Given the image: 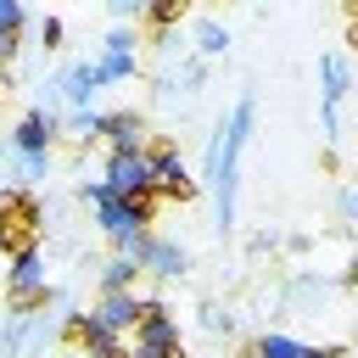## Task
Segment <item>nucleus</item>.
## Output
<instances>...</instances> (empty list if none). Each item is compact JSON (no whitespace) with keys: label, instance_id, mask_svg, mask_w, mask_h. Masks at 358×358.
Instances as JSON below:
<instances>
[{"label":"nucleus","instance_id":"obj_1","mask_svg":"<svg viewBox=\"0 0 358 358\" xmlns=\"http://www.w3.org/2000/svg\"><path fill=\"white\" fill-rule=\"evenodd\" d=\"M252 117H257V106H252V101H241V106L229 112V123L218 129V140H213V185H218V229H229V218H235V168H241V145H246V134H252Z\"/></svg>","mask_w":358,"mask_h":358},{"label":"nucleus","instance_id":"obj_2","mask_svg":"<svg viewBox=\"0 0 358 358\" xmlns=\"http://www.w3.org/2000/svg\"><path fill=\"white\" fill-rule=\"evenodd\" d=\"M129 358H185L179 347V324L168 319V308L157 296L140 302V319H134V352Z\"/></svg>","mask_w":358,"mask_h":358},{"label":"nucleus","instance_id":"obj_3","mask_svg":"<svg viewBox=\"0 0 358 358\" xmlns=\"http://www.w3.org/2000/svg\"><path fill=\"white\" fill-rule=\"evenodd\" d=\"M56 134H62V117H56L50 106H34V112H28L22 123H17V134H11V145H17V157H45Z\"/></svg>","mask_w":358,"mask_h":358},{"label":"nucleus","instance_id":"obj_4","mask_svg":"<svg viewBox=\"0 0 358 358\" xmlns=\"http://www.w3.org/2000/svg\"><path fill=\"white\" fill-rule=\"evenodd\" d=\"M112 196H134V190H151V162L140 151H112L106 162V179H101Z\"/></svg>","mask_w":358,"mask_h":358},{"label":"nucleus","instance_id":"obj_5","mask_svg":"<svg viewBox=\"0 0 358 358\" xmlns=\"http://www.w3.org/2000/svg\"><path fill=\"white\" fill-rule=\"evenodd\" d=\"M90 67H95V84L129 78V73H134V34H129V28H112V34H106V56L90 62Z\"/></svg>","mask_w":358,"mask_h":358},{"label":"nucleus","instance_id":"obj_6","mask_svg":"<svg viewBox=\"0 0 358 358\" xmlns=\"http://www.w3.org/2000/svg\"><path fill=\"white\" fill-rule=\"evenodd\" d=\"M95 134L112 140V151H140L145 123H140V112H95Z\"/></svg>","mask_w":358,"mask_h":358},{"label":"nucleus","instance_id":"obj_7","mask_svg":"<svg viewBox=\"0 0 358 358\" xmlns=\"http://www.w3.org/2000/svg\"><path fill=\"white\" fill-rule=\"evenodd\" d=\"M106 336H117V330H134V319H140V296L134 291H106V302L90 313Z\"/></svg>","mask_w":358,"mask_h":358},{"label":"nucleus","instance_id":"obj_8","mask_svg":"<svg viewBox=\"0 0 358 358\" xmlns=\"http://www.w3.org/2000/svg\"><path fill=\"white\" fill-rule=\"evenodd\" d=\"M185 246H173V241H151V252L140 257V274H162V280H173V274H185Z\"/></svg>","mask_w":358,"mask_h":358},{"label":"nucleus","instance_id":"obj_9","mask_svg":"<svg viewBox=\"0 0 358 358\" xmlns=\"http://www.w3.org/2000/svg\"><path fill=\"white\" fill-rule=\"evenodd\" d=\"M0 224H17V229H39V201L28 190H0Z\"/></svg>","mask_w":358,"mask_h":358},{"label":"nucleus","instance_id":"obj_10","mask_svg":"<svg viewBox=\"0 0 358 358\" xmlns=\"http://www.w3.org/2000/svg\"><path fill=\"white\" fill-rule=\"evenodd\" d=\"M56 95H62V101H73V106H84V101L95 95V67H90V62L67 67V73L56 78Z\"/></svg>","mask_w":358,"mask_h":358},{"label":"nucleus","instance_id":"obj_11","mask_svg":"<svg viewBox=\"0 0 358 358\" xmlns=\"http://www.w3.org/2000/svg\"><path fill=\"white\" fill-rule=\"evenodd\" d=\"M324 112H341V95H347V84H352V73H347V62L341 56H324Z\"/></svg>","mask_w":358,"mask_h":358},{"label":"nucleus","instance_id":"obj_12","mask_svg":"<svg viewBox=\"0 0 358 358\" xmlns=\"http://www.w3.org/2000/svg\"><path fill=\"white\" fill-rule=\"evenodd\" d=\"M90 336H95V319H90V313H67V319H62V347H67V352L84 358Z\"/></svg>","mask_w":358,"mask_h":358},{"label":"nucleus","instance_id":"obj_13","mask_svg":"<svg viewBox=\"0 0 358 358\" xmlns=\"http://www.w3.org/2000/svg\"><path fill=\"white\" fill-rule=\"evenodd\" d=\"M296 352H302V341L285 336V330H274V336H263V341L252 347V358H296Z\"/></svg>","mask_w":358,"mask_h":358},{"label":"nucleus","instance_id":"obj_14","mask_svg":"<svg viewBox=\"0 0 358 358\" xmlns=\"http://www.w3.org/2000/svg\"><path fill=\"white\" fill-rule=\"evenodd\" d=\"M34 241H39V229H17V224H0V252H6V257H22V252H34Z\"/></svg>","mask_w":358,"mask_h":358},{"label":"nucleus","instance_id":"obj_15","mask_svg":"<svg viewBox=\"0 0 358 358\" xmlns=\"http://www.w3.org/2000/svg\"><path fill=\"white\" fill-rule=\"evenodd\" d=\"M17 268H11V285H45V268H39V252H22V257H11Z\"/></svg>","mask_w":358,"mask_h":358},{"label":"nucleus","instance_id":"obj_16","mask_svg":"<svg viewBox=\"0 0 358 358\" xmlns=\"http://www.w3.org/2000/svg\"><path fill=\"white\" fill-rule=\"evenodd\" d=\"M134 274H140V268H134L129 257H112V263L101 268V280H106V291H129V285H134Z\"/></svg>","mask_w":358,"mask_h":358},{"label":"nucleus","instance_id":"obj_17","mask_svg":"<svg viewBox=\"0 0 358 358\" xmlns=\"http://www.w3.org/2000/svg\"><path fill=\"white\" fill-rule=\"evenodd\" d=\"M145 17H151V28H173L185 17V0H157V6H145Z\"/></svg>","mask_w":358,"mask_h":358},{"label":"nucleus","instance_id":"obj_18","mask_svg":"<svg viewBox=\"0 0 358 358\" xmlns=\"http://www.w3.org/2000/svg\"><path fill=\"white\" fill-rule=\"evenodd\" d=\"M196 45H201V50H207V56H218V50H224V45H229V34H224V28H218V22H196Z\"/></svg>","mask_w":358,"mask_h":358},{"label":"nucleus","instance_id":"obj_19","mask_svg":"<svg viewBox=\"0 0 358 358\" xmlns=\"http://www.w3.org/2000/svg\"><path fill=\"white\" fill-rule=\"evenodd\" d=\"M0 28L22 34V6H17V0H0Z\"/></svg>","mask_w":358,"mask_h":358},{"label":"nucleus","instance_id":"obj_20","mask_svg":"<svg viewBox=\"0 0 358 358\" xmlns=\"http://www.w3.org/2000/svg\"><path fill=\"white\" fill-rule=\"evenodd\" d=\"M39 39H45V50H56V45H62V22L45 17V22H39Z\"/></svg>","mask_w":358,"mask_h":358},{"label":"nucleus","instance_id":"obj_21","mask_svg":"<svg viewBox=\"0 0 358 358\" xmlns=\"http://www.w3.org/2000/svg\"><path fill=\"white\" fill-rule=\"evenodd\" d=\"M17 45H22V34H11V28H0V67L17 56Z\"/></svg>","mask_w":358,"mask_h":358},{"label":"nucleus","instance_id":"obj_22","mask_svg":"<svg viewBox=\"0 0 358 358\" xmlns=\"http://www.w3.org/2000/svg\"><path fill=\"white\" fill-rule=\"evenodd\" d=\"M201 324L218 336V330H229V313H224V308H207V319H201Z\"/></svg>","mask_w":358,"mask_h":358},{"label":"nucleus","instance_id":"obj_23","mask_svg":"<svg viewBox=\"0 0 358 358\" xmlns=\"http://www.w3.org/2000/svg\"><path fill=\"white\" fill-rule=\"evenodd\" d=\"M296 358H347V347H302Z\"/></svg>","mask_w":358,"mask_h":358},{"label":"nucleus","instance_id":"obj_24","mask_svg":"<svg viewBox=\"0 0 358 358\" xmlns=\"http://www.w3.org/2000/svg\"><path fill=\"white\" fill-rule=\"evenodd\" d=\"M17 162H22V173H28V179H39V173H45V162H50V157H17Z\"/></svg>","mask_w":358,"mask_h":358},{"label":"nucleus","instance_id":"obj_25","mask_svg":"<svg viewBox=\"0 0 358 358\" xmlns=\"http://www.w3.org/2000/svg\"><path fill=\"white\" fill-rule=\"evenodd\" d=\"M112 17H140V0H112Z\"/></svg>","mask_w":358,"mask_h":358},{"label":"nucleus","instance_id":"obj_26","mask_svg":"<svg viewBox=\"0 0 358 358\" xmlns=\"http://www.w3.org/2000/svg\"><path fill=\"white\" fill-rule=\"evenodd\" d=\"M67 358H78V352H67Z\"/></svg>","mask_w":358,"mask_h":358}]
</instances>
